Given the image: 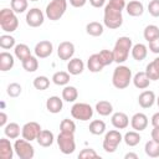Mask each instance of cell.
Masks as SVG:
<instances>
[{
	"mask_svg": "<svg viewBox=\"0 0 159 159\" xmlns=\"http://www.w3.org/2000/svg\"><path fill=\"white\" fill-rule=\"evenodd\" d=\"M133 47V41L129 36H120L117 39L114 47H113V55H114V62L118 65L125 62L128 60L129 52L132 51Z\"/></svg>",
	"mask_w": 159,
	"mask_h": 159,
	"instance_id": "6da1fadb",
	"label": "cell"
},
{
	"mask_svg": "<svg viewBox=\"0 0 159 159\" xmlns=\"http://www.w3.org/2000/svg\"><path fill=\"white\" fill-rule=\"evenodd\" d=\"M133 77H132V70L128 66L124 65H118L112 75V84L117 88V89H124L129 86V83L132 82Z\"/></svg>",
	"mask_w": 159,
	"mask_h": 159,
	"instance_id": "7a4b0ae2",
	"label": "cell"
},
{
	"mask_svg": "<svg viewBox=\"0 0 159 159\" xmlns=\"http://www.w3.org/2000/svg\"><path fill=\"white\" fill-rule=\"evenodd\" d=\"M103 24L106 27L111 30L119 29L123 24V15L122 11L118 9H114L106 4L104 6V12H103Z\"/></svg>",
	"mask_w": 159,
	"mask_h": 159,
	"instance_id": "3957f363",
	"label": "cell"
},
{
	"mask_svg": "<svg viewBox=\"0 0 159 159\" xmlns=\"http://www.w3.org/2000/svg\"><path fill=\"white\" fill-rule=\"evenodd\" d=\"M19 26V19L16 16V12L10 7H4L0 11V27L4 32L11 34L14 32Z\"/></svg>",
	"mask_w": 159,
	"mask_h": 159,
	"instance_id": "277c9868",
	"label": "cell"
},
{
	"mask_svg": "<svg viewBox=\"0 0 159 159\" xmlns=\"http://www.w3.org/2000/svg\"><path fill=\"white\" fill-rule=\"evenodd\" d=\"M67 10V0H51L45 9V15L51 21L60 20Z\"/></svg>",
	"mask_w": 159,
	"mask_h": 159,
	"instance_id": "5b68a950",
	"label": "cell"
},
{
	"mask_svg": "<svg viewBox=\"0 0 159 159\" xmlns=\"http://www.w3.org/2000/svg\"><path fill=\"white\" fill-rule=\"evenodd\" d=\"M56 142H57V145H58L61 153L65 155L72 154L76 150V142H75V134L73 133L60 132Z\"/></svg>",
	"mask_w": 159,
	"mask_h": 159,
	"instance_id": "8992f818",
	"label": "cell"
},
{
	"mask_svg": "<svg viewBox=\"0 0 159 159\" xmlns=\"http://www.w3.org/2000/svg\"><path fill=\"white\" fill-rule=\"evenodd\" d=\"M71 116L72 118L82 122H87L93 117V108L84 102H77L71 108Z\"/></svg>",
	"mask_w": 159,
	"mask_h": 159,
	"instance_id": "52a82bcc",
	"label": "cell"
},
{
	"mask_svg": "<svg viewBox=\"0 0 159 159\" xmlns=\"http://www.w3.org/2000/svg\"><path fill=\"white\" fill-rule=\"evenodd\" d=\"M122 140H123V135L120 134L119 130L112 129V130L107 132V133L104 134L103 144H102L104 152H106V153H114Z\"/></svg>",
	"mask_w": 159,
	"mask_h": 159,
	"instance_id": "ba28073f",
	"label": "cell"
},
{
	"mask_svg": "<svg viewBox=\"0 0 159 159\" xmlns=\"http://www.w3.org/2000/svg\"><path fill=\"white\" fill-rule=\"evenodd\" d=\"M14 149H15V154L20 159H32L35 155L34 145L31 144L30 140H26L25 138L16 139L14 143Z\"/></svg>",
	"mask_w": 159,
	"mask_h": 159,
	"instance_id": "9c48e42d",
	"label": "cell"
},
{
	"mask_svg": "<svg viewBox=\"0 0 159 159\" xmlns=\"http://www.w3.org/2000/svg\"><path fill=\"white\" fill-rule=\"evenodd\" d=\"M25 20L30 27H40L45 21V14L39 7H32L27 10Z\"/></svg>",
	"mask_w": 159,
	"mask_h": 159,
	"instance_id": "30bf717a",
	"label": "cell"
},
{
	"mask_svg": "<svg viewBox=\"0 0 159 159\" xmlns=\"http://www.w3.org/2000/svg\"><path fill=\"white\" fill-rule=\"evenodd\" d=\"M41 125L37 123V122H27L22 125V129H21V135L22 138H25L26 140H36L40 132H41Z\"/></svg>",
	"mask_w": 159,
	"mask_h": 159,
	"instance_id": "8fae6325",
	"label": "cell"
},
{
	"mask_svg": "<svg viewBox=\"0 0 159 159\" xmlns=\"http://www.w3.org/2000/svg\"><path fill=\"white\" fill-rule=\"evenodd\" d=\"M53 52V45L48 40H42L35 45L34 53L37 58H47Z\"/></svg>",
	"mask_w": 159,
	"mask_h": 159,
	"instance_id": "7c38bea8",
	"label": "cell"
},
{
	"mask_svg": "<svg viewBox=\"0 0 159 159\" xmlns=\"http://www.w3.org/2000/svg\"><path fill=\"white\" fill-rule=\"evenodd\" d=\"M75 55V45L71 41H62L57 47V56L62 61H70Z\"/></svg>",
	"mask_w": 159,
	"mask_h": 159,
	"instance_id": "4fadbf2b",
	"label": "cell"
},
{
	"mask_svg": "<svg viewBox=\"0 0 159 159\" xmlns=\"http://www.w3.org/2000/svg\"><path fill=\"white\" fill-rule=\"evenodd\" d=\"M148 123H149L148 117H147L144 113H142V112L135 113V114L130 118V125H132V128H133L134 130H137V132L144 130V129L148 127Z\"/></svg>",
	"mask_w": 159,
	"mask_h": 159,
	"instance_id": "5bb4252c",
	"label": "cell"
},
{
	"mask_svg": "<svg viewBox=\"0 0 159 159\" xmlns=\"http://www.w3.org/2000/svg\"><path fill=\"white\" fill-rule=\"evenodd\" d=\"M157 102V97H155V93L153 91H149V89H145L143 91L139 97H138V103L142 108H150L153 107V104Z\"/></svg>",
	"mask_w": 159,
	"mask_h": 159,
	"instance_id": "9a60e30c",
	"label": "cell"
},
{
	"mask_svg": "<svg viewBox=\"0 0 159 159\" xmlns=\"http://www.w3.org/2000/svg\"><path fill=\"white\" fill-rule=\"evenodd\" d=\"M111 122L116 129H125L129 125V117L124 112H116L112 114Z\"/></svg>",
	"mask_w": 159,
	"mask_h": 159,
	"instance_id": "2e32d148",
	"label": "cell"
},
{
	"mask_svg": "<svg viewBox=\"0 0 159 159\" xmlns=\"http://www.w3.org/2000/svg\"><path fill=\"white\" fill-rule=\"evenodd\" d=\"M125 11H127V14L129 16L138 17V16H142L143 15V12H144V5L139 0H130L125 5Z\"/></svg>",
	"mask_w": 159,
	"mask_h": 159,
	"instance_id": "e0dca14e",
	"label": "cell"
},
{
	"mask_svg": "<svg viewBox=\"0 0 159 159\" xmlns=\"http://www.w3.org/2000/svg\"><path fill=\"white\" fill-rule=\"evenodd\" d=\"M63 108V99L60 98L58 96H51L47 98L46 101V109L50 112V113H60Z\"/></svg>",
	"mask_w": 159,
	"mask_h": 159,
	"instance_id": "ac0fdd59",
	"label": "cell"
},
{
	"mask_svg": "<svg viewBox=\"0 0 159 159\" xmlns=\"http://www.w3.org/2000/svg\"><path fill=\"white\" fill-rule=\"evenodd\" d=\"M15 153L14 145L10 143V140L6 138L0 139V158L1 159H12Z\"/></svg>",
	"mask_w": 159,
	"mask_h": 159,
	"instance_id": "d6986e66",
	"label": "cell"
},
{
	"mask_svg": "<svg viewBox=\"0 0 159 159\" xmlns=\"http://www.w3.org/2000/svg\"><path fill=\"white\" fill-rule=\"evenodd\" d=\"M83 70H84V63L78 57H72L67 63V72L72 76L81 75L83 72Z\"/></svg>",
	"mask_w": 159,
	"mask_h": 159,
	"instance_id": "ffe728a7",
	"label": "cell"
},
{
	"mask_svg": "<svg viewBox=\"0 0 159 159\" xmlns=\"http://www.w3.org/2000/svg\"><path fill=\"white\" fill-rule=\"evenodd\" d=\"M133 84L135 86V88L138 89H145L149 87L150 84V80L149 77L147 76L145 71H140V72H137L134 76H133Z\"/></svg>",
	"mask_w": 159,
	"mask_h": 159,
	"instance_id": "44dd1931",
	"label": "cell"
},
{
	"mask_svg": "<svg viewBox=\"0 0 159 159\" xmlns=\"http://www.w3.org/2000/svg\"><path fill=\"white\" fill-rule=\"evenodd\" d=\"M53 140H55V135L51 130L48 129H42L36 139V142L39 143V145L43 147V148H48L53 144Z\"/></svg>",
	"mask_w": 159,
	"mask_h": 159,
	"instance_id": "7402d4cb",
	"label": "cell"
},
{
	"mask_svg": "<svg viewBox=\"0 0 159 159\" xmlns=\"http://www.w3.org/2000/svg\"><path fill=\"white\" fill-rule=\"evenodd\" d=\"M15 65V58L10 52L2 51L0 53V71L6 72L10 71Z\"/></svg>",
	"mask_w": 159,
	"mask_h": 159,
	"instance_id": "603a6c76",
	"label": "cell"
},
{
	"mask_svg": "<svg viewBox=\"0 0 159 159\" xmlns=\"http://www.w3.org/2000/svg\"><path fill=\"white\" fill-rule=\"evenodd\" d=\"M103 67H104V65H103V62H102V60H101L98 53H93V55H91L88 57V60H87V68L91 72H93V73L101 72L103 70Z\"/></svg>",
	"mask_w": 159,
	"mask_h": 159,
	"instance_id": "cb8c5ba5",
	"label": "cell"
},
{
	"mask_svg": "<svg viewBox=\"0 0 159 159\" xmlns=\"http://www.w3.org/2000/svg\"><path fill=\"white\" fill-rule=\"evenodd\" d=\"M130 55H132V57L135 61L140 62V61H143L147 57V55H148V47L144 43H135L132 47Z\"/></svg>",
	"mask_w": 159,
	"mask_h": 159,
	"instance_id": "d4e9b609",
	"label": "cell"
},
{
	"mask_svg": "<svg viewBox=\"0 0 159 159\" xmlns=\"http://www.w3.org/2000/svg\"><path fill=\"white\" fill-rule=\"evenodd\" d=\"M21 129L20 125L15 122H10L4 127V134L5 137H7L9 139H17L19 135L21 134Z\"/></svg>",
	"mask_w": 159,
	"mask_h": 159,
	"instance_id": "484cf974",
	"label": "cell"
},
{
	"mask_svg": "<svg viewBox=\"0 0 159 159\" xmlns=\"http://www.w3.org/2000/svg\"><path fill=\"white\" fill-rule=\"evenodd\" d=\"M14 55L17 60H20L22 62L24 60H26L27 57L31 56V50L26 43H17L14 47Z\"/></svg>",
	"mask_w": 159,
	"mask_h": 159,
	"instance_id": "4316f807",
	"label": "cell"
},
{
	"mask_svg": "<svg viewBox=\"0 0 159 159\" xmlns=\"http://www.w3.org/2000/svg\"><path fill=\"white\" fill-rule=\"evenodd\" d=\"M78 98V91L75 86H65L63 89H62V99L65 102H68V103H72V102H76V99Z\"/></svg>",
	"mask_w": 159,
	"mask_h": 159,
	"instance_id": "83f0119b",
	"label": "cell"
},
{
	"mask_svg": "<svg viewBox=\"0 0 159 159\" xmlns=\"http://www.w3.org/2000/svg\"><path fill=\"white\" fill-rule=\"evenodd\" d=\"M104 31V27H103V24L98 22V21H91L86 25V32L89 35V36H93V37H98L103 34Z\"/></svg>",
	"mask_w": 159,
	"mask_h": 159,
	"instance_id": "f1b7e54d",
	"label": "cell"
},
{
	"mask_svg": "<svg viewBox=\"0 0 159 159\" xmlns=\"http://www.w3.org/2000/svg\"><path fill=\"white\" fill-rule=\"evenodd\" d=\"M94 109H96V112L99 116H103V117H107V116L113 113V106L108 101H99V102H97Z\"/></svg>",
	"mask_w": 159,
	"mask_h": 159,
	"instance_id": "f546056e",
	"label": "cell"
},
{
	"mask_svg": "<svg viewBox=\"0 0 159 159\" xmlns=\"http://www.w3.org/2000/svg\"><path fill=\"white\" fill-rule=\"evenodd\" d=\"M123 140H124V143L128 147H135V145H138L140 143L142 137H140L139 132H137V130H129V132H127L123 135Z\"/></svg>",
	"mask_w": 159,
	"mask_h": 159,
	"instance_id": "4dcf8cb0",
	"label": "cell"
},
{
	"mask_svg": "<svg viewBox=\"0 0 159 159\" xmlns=\"http://www.w3.org/2000/svg\"><path fill=\"white\" fill-rule=\"evenodd\" d=\"M89 133L93 135H102L103 133H106V123L101 119H94L89 123Z\"/></svg>",
	"mask_w": 159,
	"mask_h": 159,
	"instance_id": "1f68e13d",
	"label": "cell"
},
{
	"mask_svg": "<svg viewBox=\"0 0 159 159\" xmlns=\"http://www.w3.org/2000/svg\"><path fill=\"white\" fill-rule=\"evenodd\" d=\"M51 80L57 86H67L70 82V73L66 71H57L53 73Z\"/></svg>",
	"mask_w": 159,
	"mask_h": 159,
	"instance_id": "d6a6232c",
	"label": "cell"
},
{
	"mask_svg": "<svg viewBox=\"0 0 159 159\" xmlns=\"http://www.w3.org/2000/svg\"><path fill=\"white\" fill-rule=\"evenodd\" d=\"M144 152L149 158H159V143L153 139L148 140L144 145Z\"/></svg>",
	"mask_w": 159,
	"mask_h": 159,
	"instance_id": "836d02e7",
	"label": "cell"
},
{
	"mask_svg": "<svg viewBox=\"0 0 159 159\" xmlns=\"http://www.w3.org/2000/svg\"><path fill=\"white\" fill-rule=\"evenodd\" d=\"M21 65H22V68L26 72H35L39 68V60H37L36 56H32L31 55L30 57H27L26 60H24L21 62Z\"/></svg>",
	"mask_w": 159,
	"mask_h": 159,
	"instance_id": "e575fe53",
	"label": "cell"
},
{
	"mask_svg": "<svg viewBox=\"0 0 159 159\" xmlns=\"http://www.w3.org/2000/svg\"><path fill=\"white\" fill-rule=\"evenodd\" d=\"M143 36H144V40H147L148 42L153 41L154 39H157L159 36V27L157 25H148V26H145V29L143 31Z\"/></svg>",
	"mask_w": 159,
	"mask_h": 159,
	"instance_id": "d590c367",
	"label": "cell"
},
{
	"mask_svg": "<svg viewBox=\"0 0 159 159\" xmlns=\"http://www.w3.org/2000/svg\"><path fill=\"white\" fill-rule=\"evenodd\" d=\"M16 46L15 43V37L11 36L10 34H4L0 36V47L2 50H10Z\"/></svg>",
	"mask_w": 159,
	"mask_h": 159,
	"instance_id": "8d00e7d4",
	"label": "cell"
},
{
	"mask_svg": "<svg viewBox=\"0 0 159 159\" xmlns=\"http://www.w3.org/2000/svg\"><path fill=\"white\" fill-rule=\"evenodd\" d=\"M29 0H10V7L16 14H22L27 10Z\"/></svg>",
	"mask_w": 159,
	"mask_h": 159,
	"instance_id": "74e56055",
	"label": "cell"
},
{
	"mask_svg": "<svg viewBox=\"0 0 159 159\" xmlns=\"http://www.w3.org/2000/svg\"><path fill=\"white\" fill-rule=\"evenodd\" d=\"M34 87L39 91H45L50 87V78L46 77V76H37L34 78V82H32Z\"/></svg>",
	"mask_w": 159,
	"mask_h": 159,
	"instance_id": "f35d334b",
	"label": "cell"
},
{
	"mask_svg": "<svg viewBox=\"0 0 159 159\" xmlns=\"http://www.w3.org/2000/svg\"><path fill=\"white\" fill-rule=\"evenodd\" d=\"M60 132H65V133H73L76 132V123L72 119L65 118L61 120L60 123Z\"/></svg>",
	"mask_w": 159,
	"mask_h": 159,
	"instance_id": "ab89813d",
	"label": "cell"
},
{
	"mask_svg": "<svg viewBox=\"0 0 159 159\" xmlns=\"http://www.w3.org/2000/svg\"><path fill=\"white\" fill-rule=\"evenodd\" d=\"M21 92H22V87H21V84L17 83V82L10 83V84L7 86V88H6L7 96H10V97H12V98L19 97V96L21 94Z\"/></svg>",
	"mask_w": 159,
	"mask_h": 159,
	"instance_id": "60d3db41",
	"label": "cell"
},
{
	"mask_svg": "<svg viewBox=\"0 0 159 159\" xmlns=\"http://www.w3.org/2000/svg\"><path fill=\"white\" fill-rule=\"evenodd\" d=\"M98 55H99V57H101V60H102L104 66H108V65L114 62V55H113L112 50H102V51L98 52Z\"/></svg>",
	"mask_w": 159,
	"mask_h": 159,
	"instance_id": "b9f144b4",
	"label": "cell"
},
{
	"mask_svg": "<svg viewBox=\"0 0 159 159\" xmlns=\"http://www.w3.org/2000/svg\"><path fill=\"white\" fill-rule=\"evenodd\" d=\"M145 73L149 77L150 81H158L159 80V71L157 70V67L154 66L153 62H149L145 67Z\"/></svg>",
	"mask_w": 159,
	"mask_h": 159,
	"instance_id": "7bdbcfd3",
	"label": "cell"
},
{
	"mask_svg": "<svg viewBox=\"0 0 159 159\" xmlns=\"http://www.w3.org/2000/svg\"><path fill=\"white\" fill-rule=\"evenodd\" d=\"M78 158H81V159H89V158H99V155L96 153L94 149H92V148H84V149H82L80 152Z\"/></svg>",
	"mask_w": 159,
	"mask_h": 159,
	"instance_id": "ee69618b",
	"label": "cell"
},
{
	"mask_svg": "<svg viewBox=\"0 0 159 159\" xmlns=\"http://www.w3.org/2000/svg\"><path fill=\"white\" fill-rule=\"evenodd\" d=\"M148 12L153 17H159V0H150L148 4Z\"/></svg>",
	"mask_w": 159,
	"mask_h": 159,
	"instance_id": "f6af8a7d",
	"label": "cell"
},
{
	"mask_svg": "<svg viewBox=\"0 0 159 159\" xmlns=\"http://www.w3.org/2000/svg\"><path fill=\"white\" fill-rule=\"evenodd\" d=\"M109 6H112V7H114V9H118V10H120V11H123L124 9H125V0H108V2H107Z\"/></svg>",
	"mask_w": 159,
	"mask_h": 159,
	"instance_id": "bcb514c9",
	"label": "cell"
},
{
	"mask_svg": "<svg viewBox=\"0 0 159 159\" xmlns=\"http://www.w3.org/2000/svg\"><path fill=\"white\" fill-rule=\"evenodd\" d=\"M149 50H150L153 53L159 55V36H158L157 39H154L153 41L149 42Z\"/></svg>",
	"mask_w": 159,
	"mask_h": 159,
	"instance_id": "7dc6e473",
	"label": "cell"
},
{
	"mask_svg": "<svg viewBox=\"0 0 159 159\" xmlns=\"http://www.w3.org/2000/svg\"><path fill=\"white\" fill-rule=\"evenodd\" d=\"M150 137L154 142L159 143V127H153V129L150 132Z\"/></svg>",
	"mask_w": 159,
	"mask_h": 159,
	"instance_id": "c3c4849f",
	"label": "cell"
},
{
	"mask_svg": "<svg viewBox=\"0 0 159 159\" xmlns=\"http://www.w3.org/2000/svg\"><path fill=\"white\" fill-rule=\"evenodd\" d=\"M89 4H91L93 7L99 9V7L106 6V0H89Z\"/></svg>",
	"mask_w": 159,
	"mask_h": 159,
	"instance_id": "681fc988",
	"label": "cell"
},
{
	"mask_svg": "<svg viewBox=\"0 0 159 159\" xmlns=\"http://www.w3.org/2000/svg\"><path fill=\"white\" fill-rule=\"evenodd\" d=\"M87 0H70V4L73 7H83L86 5Z\"/></svg>",
	"mask_w": 159,
	"mask_h": 159,
	"instance_id": "f907efd6",
	"label": "cell"
},
{
	"mask_svg": "<svg viewBox=\"0 0 159 159\" xmlns=\"http://www.w3.org/2000/svg\"><path fill=\"white\" fill-rule=\"evenodd\" d=\"M150 123H152L153 127H159V112H157V113H154V114L152 116Z\"/></svg>",
	"mask_w": 159,
	"mask_h": 159,
	"instance_id": "816d5d0a",
	"label": "cell"
},
{
	"mask_svg": "<svg viewBox=\"0 0 159 159\" xmlns=\"http://www.w3.org/2000/svg\"><path fill=\"white\" fill-rule=\"evenodd\" d=\"M6 122H7V114H6L5 112H1V113H0V127L4 128V127L7 124Z\"/></svg>",
	"mask_w": 159,
	"mask_h": 159,
	"instance_id": "f5cc1de1",
	"label": "cell"
},
{
	"mask_svg": "<svg viewBox=\"0 0 159 159\" xmlns=\"http://www.w3.org/2000/svg\"><path fill=\"white\" fill-rule=\"evenodd\" d=\"M124 159H138V154H135V153H127L125 155H124Z\"/></svg>",
	"mask_w": 159,
	"mask_h": 159,
	"instance_id": "db71d44e",
	"label": "cell"
},
{
	"mask_svg": "<svg viewBox=\"0 0 159 159\" xmlns=\"http://www.w3.org/2000/svg\"><path fill=\"white\" fill-rule=\"evenodd\" d=\"M152 62L154 63V66H155V67H157V70L159 71V57H157V58H154V60H153Z\"/></svg>",
	"mask_w": 159,
	"mask_h": 159,
	"instance_id": "11a10c76",
	"label": "cell"
},
{
	"mask_svg": "<svg viewBox=\"0 0 159 159\" xmlns=\"http://www.w3.org/2000/svg\"><path fill=\"white\" fill-rule=\"evenodd\" d=\"M157 104H158V107H159V96L157 97Z\"/></svg>",
	"mask_w": 159,
	"mask_h": 159,
	"instance_id": "9f6ffc18",
	"label": "cell"
},
{
	"mask_svg": "<svg viewBox=\"0 0 159 159\" xmlns=\"http://www.w3.org/2000/svg\"><path fill=\"white\" fill-rule=\"evenodd\" d=\"M30 1H39V0H30Z\"/></svg>",
	"mask_w": 159,
	"mask_h": 159,
	"instance_id": "6f0895ef",
	"label": "cell"
},
{
	"mask_svg": "<svg viewBox=\"0 0 159 159\" xmlns=\"http://www.w3.org/2000/svg\"><path fill=\"white\" fill-rule=\"evenodd\" d=\"M129 1H130V0H129Z\"/></svg>",
	"mask_w": 159,
	"mask_h": 159,
	"instance_id": "680465c9",
	"label": "cell"
}]
</instances>
